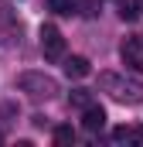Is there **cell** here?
<instances>
[{"label": "cell", "instance_id": "6da1fadb", "mask_svg": "<svg viewBox=\"0 0 143 147\" xmlns=\"http://www.w3.org/2000/svg\"><path fill=\"white\" fill-rule=\"evenodd\" d=\"M99 86L106 89L116 103H130V106L143 103V82L140 79H123V75H116V72H102L99 75Z\"/></svg>", "mask_w": 143, "mask_h": 147}, {"label": "cell", "instance_id": "7a4b0ae2", "mask_svg": "<svg viewBox=\"0 0 143 147\" xmlns=\"http://www.w3.org/2000/svg\"><path fill=\"white\" fill-rule=\"evenodd\" d=\"M17 89L27 92L31 99H55L58 82H55L51 75H44V72H21L17 75Z\"/></svg>", "mask_w": 143, "mask_h": 147}, {"label": "cell", "instance_id": "3957f363", "mask_svg": "<svg viewBox=\"0 0 143 147\" xmlns=\"http://www.w3.org/2000/svg\"><path fill=\"white\" fill-rule=\"evenodd\" d=\"M41 51H44L48 62L65 58V38H61V31H58L55 24H44V28H41Z\"/></svg>", "mask_w": 143, "mask_h": 147}, {"label": "cell", "instance_id": "277c9868", "mask_svg": "<svg viewBox=\"0 0 143 147\" xmlns=\"http://www.w3.org/2000/svg\"><path fill=\"white\" fill-rule=\"evenodd\" d=\"M17 34H21V24H17V17L10 14V7H7V3H0V45L14 41Z\"/></svg>", "mask_w": 143, "mask_h": 147}, {"label": "cell", "instance_id": "5b68a950", "mask_svg": "<svg viewBox=\"0 0 143 147\" xmlns=\"http://www.w3.org/2000/svg\"><path fill=\"white\" fill-rule=\"evenodd\" d=\"M82 127H85L89 134H99V130L106 127V110H102V106H96V103H92V106H85V110H82Z\"/></svg>", "mask_w": 143, "mask_h": 147}, {"label": "cell", "instance_id": "8992f818", "mask_svg": "<svg viewBox=\"0 0 143 147\" xmlns=\"http://www.w3.org/2000/svg\"><path fill=\"white\" fill-rule=\"evenodd\" d=\"M123 62L133 65V69H143V41L140 38H126L123 41Z\"/></svg>", "mask_w": 143, "mask_h": 147}, {"label": "cell", "instance_id": "52a82bcc", "mask_svg": "<svg viewBox=\"0 0 143 147\" xmlns=\"http://www.w3.org/2000/svg\"><path fill=\"white\" fill-rule=\"evenodd\" d=\"M89 72H92V69H89V58H82V55L65 58V75H68V79H85Z\"/></svg>", "mask_w": 143, "mask_h": 147}, {"label": "cell", "instance_id": "ba28073f", "mask_svg": "<svg viewBox=\"0 0 143 147\" xmlns=\"http://www.w3.org/2000/svg\"><path fill=\"white\" fill-rule=\"evenodd\" d=\"M68 106H75V110L92 106V92H89V89H72L68 92Z\"/></svg>", "mask_w": 143, "mask_h": 147}, {"label": "cell", "instance_id": "9c48e42d", "mask_svg": "<svg viewBox=\"0 0 143 147\" xmlns=\"http://www.w3.org/2000/svg\"><path fill=\"white\" fill-rule=\"evenodd\" d=\"M48 7H51L55 14H72V10H75V0H48Z\"/></svg>", "mask_w": 143, "mask_h": 147}, {"label": "cell", "instance_id": "30bf717a", "mask_svg": "<svg viewBox=\"0 0 143 147\" xmlns=\"http://www.w3.org/2000/svg\"><path fill=\"white\" fill-rule=\"evenodd\" d=\"M72 140H75L72 127H55V144H72Z\"/></svg>", "mask_w": 143, "mask_h": 147}, {"label": "cell", "instance_id": "8fae6325", "mask_svg": "<svg viewBox=\"0 0 143 147\" xmlns=\"http://www.w3.org/2000/svg\"><path fill=\"white\" fill-rule=\"evenodd\" d=\"M136 14H140L136 3H126V0L119 3V17H123V21H136Z\"/></svg>", "mask_w": 143, "mask_h": 147}, {"label": "cell", "instance_id": "7c38bea8", "mask_svg": "<svg viewBox=\"0 0 143 147\" xmlns=\"http://www.w3.org/2000/svg\"><path fill=\"white\" fill-rule=\"evenodd\" d=\"M133 137H136L133 127H116V130H112V140H119V144H123V140H133Z\"/></svg>", "mask_w": 143, "mask_h": 147}, {"label": "cell", "instance_id": "4fadbf2b", "mask_svg": "<svg viewBox=\"0 0 143 147\" xmlns=\"http://www.w3.org/2000/svg\"><path fill=\"white\" fill-rule=\"evenodd\" d=\"M31 123H34V127H48V116H41V113H37V116H31Z\"/></svg>", "mask_w": 143, "mask_h": 147}, {"label": "cell", "instance_id": "5bb4252c", "mask_svg": "<svg viewBox=\"0 0 143 147\" xmlns=\"http://www.w3.org/2000/svg\"><path fill=\"white\" fill-rule=\"evenodd\" d=\"M133 3H136V10H143V0H133Z\"/></svg>", "mask_w": 143, "mask_h": 147}, {"label": "cell", "instance_id": "9a60e30c", "mask_svg": "<svg viewBox=\"0 0 143 147\" xmlns=\"http://www.w3.org/2000/svg\"><path fill=\"white\" fill-rule=\"evenodd\" d=\"M0 144H3V130H0Z\"/></svg>", "mask_w": 143, "mask_h": 147}]
</instances>
